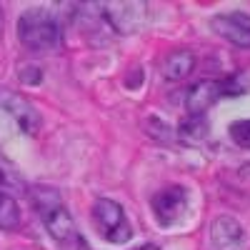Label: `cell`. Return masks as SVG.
I'll return each mask as SVG.
<instances>
[{
	"label": "cell",
	"instance_id": "cell-11",
	"mask_svg": "<svg viewBox=\"0 0 250 250\" xmlns=\"http://www.w3.org/2000/svg\"><path fill=\"white\" fill-rule=\"evenodd\" d=\"M20 225V208L15 198L8 193V188L0 185V228L3 230H15Z\"/></svg>",
	"mask_w": 250,
	"mask_h": 250
},
{
	"label": "cell",
	"instance_id": "cell-14",
	"mask_svg": "<svg viewBox=\"0 0 250 250\" xmlns=\"http://www.w3.org/2000/svg\"><path fill=\"white\" fill-rule=\"evenodd\" d=\"M0 23H3V13H0Z\"/></svg>",
	"mask_w": 250,
	"mask_h": 250
},
{
	"label": "cell",
	"instance_id": "cell-7",
	"mask_svg": "<svg viewBox=\"0 0 250 250\" xmlns=\"http://www.w3.org/2000/svg\"><path fill=\"white\" fill-rule=\"evenodd\" d=\"M210 243L215 250H243L245 230L235 218H215L210 225Z\"/></svg>",
	"mask_w": 250,
	"mask_h": 250
},
{
	"label": "cell",
	"instance_id": "cell-13",
	"mask_svg": "<svg viewBox=\"0 0 250 250\" xmlns=\"http://www.w3.org/2000/svg\"><path fill=\"white\" fill-rule=\"evenodd\" d=\"M230 138L240 148H250V120H238L230 125Z\"/></svg>",
	"mask_w": 250,
	"mask_h": 250
},
{
	"label": "cell",
	"instance_id": "cell-9",
	"mask_svg": "<svg viewBox=\"0 0 250 250\" xmlns=\"http://www.w3.org/2000/svg\"><path fill=\"white\" fill-rule=\"evenodd\" d=\"M220 98H223L220 80H200V83H195V85L188 90L185 108H188V113H190V115H203Z\"/></svg>",
	"mask_w": 250,
	"mask_h": 250
},
{
	"label": "cell",
	"instance_id": "cell-12",
	"mask_svg": "<svg viewBox=\"0 0 250 250\" xmlns=\"http://www.w3.org/2000/svg\"><path fill=\"white\" fill-rule=\"evenodd\" d=\"M178 135L185 143H200V140H205L208 138V120H205V115H190L188 120H183L180 128H178Z\"/></svg>",
	"mask_w": 250,
	"mask_h": 250
},
{
	"label": "cell",
	"instance_id": "cell-5",
	"mask_svg": "<svg viewBox=\"0 0 250 250\" xmlns=\"http://www.w3.org/2000/svg\"><path fill=\"white\" fill-rule=\"evenodd\" d=\"M210 28L225 38L230 40L235 48H250V15L248 13H223V15H215L210 20Z\"/></svg>",
	"mask_w": 250,
	"mask_h": 250
},
{
	"label": "cell",
	"instance_id": "cell-8",
	"mask_svg": "<svg viewBox=\"0 0 250 250\" xmlns=\"http://www.w3.org/2000/svg\"><path fill=\"white\" fill-rule=\"evenodd\" d=\"M103 8L105 10H100V15L108 20L113 30L133 33L138 28V20H140L145 5H138V3H110V5H103Z\"/></svg>",
	"mask_w": 250,
	"mask_h": 250
},
{
	"label": "cell",
	"instance_id": "cell-3",
	"mask_svg": "<svg viewBox=\"0 0 250 250\" xmlns=\"http://www.w3.org/2000/svg\"><path fill=\"white\" fill-rule=\"evenodd\" d=\"M93 223L98 228V233L108 243H115V245L128 243L130 235H133L130 220H128V215H125L123 205H118L115 200H108V198L95 200V205H93Z\"/></svg>",
	"mask_w": 250,
	"mask_h": 250
},
{
	"label": "cell",
	"instance_id": "cell-6",
	"mask_svg": "<svg viewBox=\"0 0 250 250\" xmlns=\"http://www.w3.org/2000/svg\"><path fill=\"white\" fill-rule=\"evenodd\" d=\"M0 110H5L23 133H35L40 128V118H38L35 108L30 105L23 95L0 90Z\"/></svg>",
	"mask_w": 250,
	"mask_h": 250
},
{
	"label": "cell",
	"instance_id": "cell-2",
	"mask_svg": "<svg viewBox=\"0 0 250 250\" xmlns=\"http://www.w3.org/2000/svg\"><path fill=\"white\" fill-rule=\"evenodd\" d=\"M18 40L33 53H58L65 43L60 20L45 8H30L18 18Z\"/></svg>",
	"mask_w": 250,
	"mask_h": 250
},
{
	"label": "cell",
	"instance_id": "cell-4",
	"mask_svg": "<svg viewBox=\"0 0 250 250\" xmlns=\"http://www.w3.org/2000/svg\"><path fill=\"white\" fill-rule=\"evenodd\" d=\"M150 205H153L155 220L168 228V225H173V223H178L183 218L185 208H188V193H185V188H180V185L163 188L160 193L153 195Z\"/></svg>",
	"mask_w": 250,
	"mask_h": 250
},
{
	"label": "cell",
	"instance_id": "cell-1",
	"mask_svg": "<svg viewBox=\"0 0 250 250\" xmlns=\"http://www.w3.org/2000/svg\"><path fill=\"white\" fill-rule=\"evenodd\" d=\"M30 200H33V208L38 210V215L43 218V225L48 228L50 238L62 250H90L85 238L78 233L75 220L68 213V208L62 205V198L58 195V190H53L48 185L33 188Z\"/></svg>",
	"mask_w": 250,
	"mask_h": 250
},
{
	"label": "cell",
	"instance_id": "cell-10",
	"mask_svg": "<svg viewBox=\"0 0 250 250\" xmlns=\"http://www.w3.org/2000/svg\"><path fill=\"white\" fill-rule=\"evenodd\" d=\"M195 68V55L190 50H170L160 60V73L168 80H183L193 73Z\"/></svg>",
	"mask_w": 250,
	"mask_h": 250
}]
</instances>
